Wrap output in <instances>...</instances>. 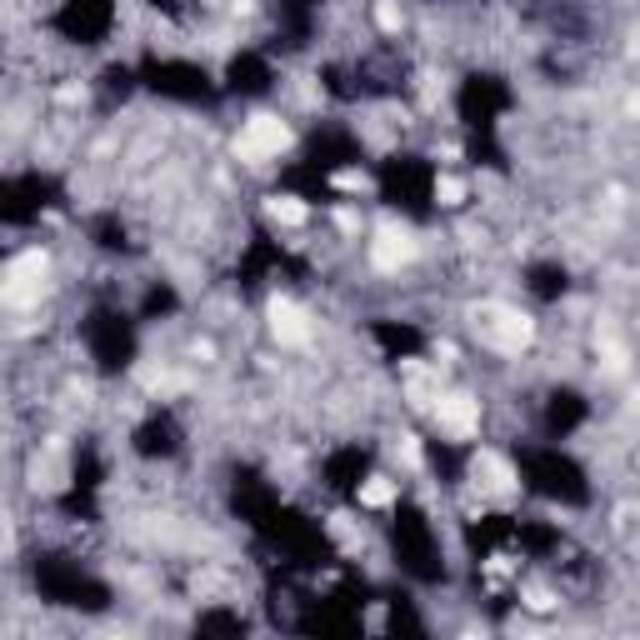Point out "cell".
<instances>
[{
    "instance_id": "5b68a950",
    "label": "cell",
    "mask_w": 640,
    "mask_h": 640,
    "mask_svg": "<svg viewBox=\"0 0 640 640\" xmlns=\"http://www.w3.org/2000/svg\"><path fill=\"white\" fill-rule=\"evenodd\" d=\"M410 255H415V240H410L405 230H395V225H385V230H380V240L370 245V260H375L380 270H400Z\"/></svg>"
},
{
    "instance_id": "277c9868",
    "label": "cell",
    "mask_w": 640,
    "mask_h": 640,
    "mask_svg": "<svg viewBox=\"0 0 640 640\" xmlns=\"http://www.w3.org/2000/svg\"><path fill=\"white\" fill-rule=\"evenodd\" d=\"M270 330H275L280 345H305V340H310L305 310H295L290 300H270Z\"/></svg>"
},
{
    "instance_id": "7a4b0ae2",
    "label": "cell",
    "mask_w": 640,
    "mask_h": 640,
    "mask_svg": "<svg viewBox=\"0 0 640 640\" xmlns=\"http://www.w3.org/2000/svg\"><path fill=\"white\" fill-rule=\"evenodd\" d=\"M40 275H45V255H40V250H25V255L10 260V270H5V300L10 305L35 300L40 295Z\"/></svg>"
},
{
    "instance_id": "3957f363",
    "label": "cell",
    "mask_w": 640,
    "mask_h": 640,
    "mask_svg": "<svg viewBox=\"0 0 640 640\" xmlns=\"http://www.w3.org/2000/svg\"><path fill=\"white\" fill-rule=\"evenodd\" d=\"M435 415H440V430H445V435H455V440H470L480 430V405L470 395H445L435 405Z\"/></svg>"
},
{
    "instance_id": "30bf717a",
    "label": "cell",
    "mask_w": 640,
    "mask_h": 640,
    "mask_svg": "<svg viewBox=\"0 0 640 640\" xmlns=\"http://www.w3.org/2000/svg\"><path fill=\"white\" fill-rule=\"evenodd\" d=\"M335 185H345V190H365V175H355V170H345V175H340Z\"/></svg>"
},
{
    "instance_id": "ba28073f",
    "label": "cell",
    "mask_w": 640,
    "mask_h": 640,
    "mask_svg": "<svg viewBox=\"0 0 640 640\" xmlns=\"http://www.w3.org/2000/svg\"><path fill=\"white\" fill-rule=\"evenodd\" d=\"M270 215H275L280 225H305V215H310V210L300 205L295 195H275V200H270Z\"/></svg>"
},
{
    "instance_id": "52a82bcc",
    "label": "cell",
    "mask_w": 640,
    "mask_h": 640,
    "mask_svg": "<svg viewBox=\"0 0 640 640\" xmlns=\"http://www.w3.org/2000/svg\"><path fill=\"white\" fill-rule=\"evenodd\" d=\"M390 500H395V480L375 475V480H365V485H360V505H365V510H385Z\"/></svg>"
},
{
    "instance_id": "9c48e42d",
    "label": "cell",
    "mask_w": 640,
    "mask_h": 640,
    "mask_svg": "<svg viewBox=\"0 0 640 640\" xmlns=\"http://www.w3.org/2000/svg\"><path fill=\"white\" fill-rule=\"evenodd\" d=\"M435 200H440V205H460V200H465V185L450 180V175H440L435 180Z\"/></svg>"
},
{
    "instance_id": "8992f818",
    "label": "cell",
    "mask_w": 640,
    "mask_h": 640,
    "mask_svg": "<svg viewBox=\"0 0 640 640\" xmlns=\"http://www.w3.org/2000/svg\"><path fill=\"white\" fill-rule=\"evenodd\" d=\"M475 480L485 490H510V480H515V475H510V465L500 455H475Z\"/></svg>"
},
{
    "instance_id": "6da1fadb",
    "label": "cell",
    "mask_w": 640,
    "mask_h": 640,
    "mask_svg": "<svg viewBox=\"0 0 640 640\" xmlns=\"http://www.w3.org/2000/svg\"><path fill=\"white\" fill-rule=\"evenodd\" d=\"M290 145V125L280 115H255V120H245V130H240V140H235V155L240 160H270V155H280V150Z\"/></svg>"
}]
</instances>
